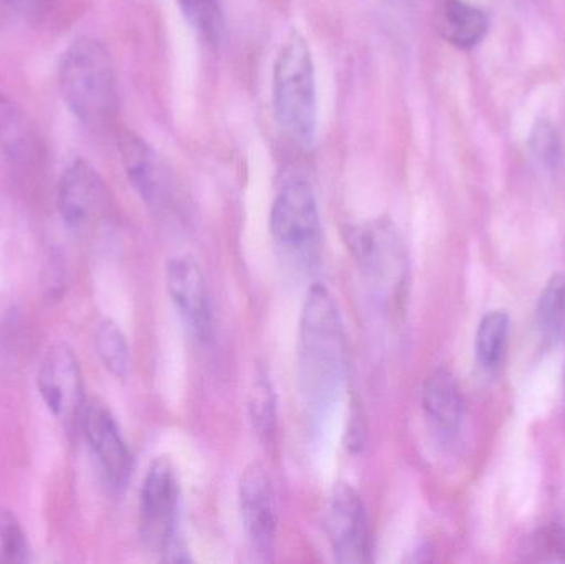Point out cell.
I'll use <instances>...</instances> for the list:
<instances>
[{"instance_id":"cell-1","label":"cell","mask_w":565,"mask_h":564,"mask_svg":"<svg viewBox=\"0 0 565 564\" xmlns=\"http://www.w3.org/2000/svg\"><path fill=\"white\" fill-rule=\"evenodd\" d=\"M58 85L70 111L88 128H105L118 115L115 65L99 40L82 36L68 46L60 62Z\"/></svg>"},{"instance_id":"cell-2","label":"cell","mask_w":565,"mask_h":564,"mask_svg":"<svg viewBox=\"0 0 565 564\" xmlns=\"http://www.w3.org/2000/svg\"><path fill=\"white\" fill-rule=\"evenodd\" d=\"M274 102L278 123L286 135L298 145L311 146L318 126L315 63L308 42L298 30H291L278 50Z\"/></svg>"},{"instance_id":"cell-3","label":"cell","mask_w":565,"mask_h":564,"mask_svg":"<svg viewBox=\"0 0 565 564\" xmlns=\"http://www.w3.org/2000/svg\"><path fill=\"white\" fill-rule=\"evenodd\" d=\"M301 357L309 376L332 380L344 364V330L338 304L326 285L315 284L301 315Z\"/></svg>"},{"instance_id":"cell-4","label":"cell","mask_w":565,"mask_h":564,"mask_svg":"<svg viewBox=\"0 0 565 564\" xmlns=\"http://www.w3.org/2000/svg\"><path fill=\"white\" fill-rule=\"evenodd\" d=\"M179 482L168 459H156L146 473L141 489L142 535L152 549L168 560L181 546L175 539L174 520L178 512Z\"/></svg>"},{"instance_id":"cell-5","label":"cell","mask_w":565,"mask_h":564,"mask_svg":"<svg viewBox=\"0 0 565 564\" xmlns=\"http://www.w3.org/2000/svg\"><path fill=\"white\" fill-rule=\"evenodd\" d=\"M270 228L278 245L289 252L312 254L321 242V219L311 184L291 181L275 199Z\"/></svg>"},{"instance_id":"cell-6","label":"cell","mask_w":565,"mask_h":564,"mask_svg":"<svg viewBox=\"0 0 565 564\" xmlns=\"http://www.w3.org/2000/svg\"><path fill=\"white\" fill-rule=\"evenodd\" d=\"M324 530L335 562L362 564L371 562L367 517L364 502L354 487L334 483L326 507Z\"/></svg>"},{"instance_id":"cell-7","label":"cell","mask_w":565,"mask_h":564,"mask_svg":"<svg viewBox=\"0 0 565 564\" xmlns=\"http://www.w3.org/2000/svg\"><path fill=\"white\" fill-rule=\"evenodd\" d=\"M348 245L362 270L385 288L401 290L405 278V257L397 231L387 219L354 225L348 231Z\"/></svg>"},{"instance_id":"cell-8","label":"cell","mask_w":565,"mask_h":564,"mask_svg":"<svg viewBox=\"0 0 565 564\" xmlns=\"http://www.w3.org/2000/svg\"><path fill=\"white\" fill-rule=\"evenodd\" d=\"M56 204L63 222L82 232L106 217L111 199L98 171L85 159H75L60 179Z\"/></svg>"},{"instance_id":"cell-9","label":"cell","mask_w":565,"mask_h":564,"mask_svg":"<svg viewBox=\"0 0 565 564\" xmlns=\"http://www.w3.org/2000/svg\"><path fill=\"white\" fill-rule=\"evenodd\" d=\"M40 396L60 423L70 424L83 413V376L75 353L66 344H53L40 361Z\"/></svg>"},{"instance_id":"cell-10","label":"cell","mask_w":565,"mask_h":564,"mask_svg":"<svg viewBox=\"0 0 565 564\" xmlns=\"http://www.w3.org/2000/svg\"><path fill=\"white\" fill-rule=\"evenodd\" d=\"M238 497L252 545L258 553H270L278 530L277 493L270 473L262 464H252L242 473Z\"/></svg>"},{"instance_id":"cell-11","label":"cell","mask_w":565,"mask_h":564,"mask_svg":"<svg viewBox=\"0 0 565 564\" xmlns=\"http://www.w3.org/2000/svg\"><path fill=\"white\" fill-rule=\"evenodd\" d=\"M166 285L185 327L194 337L207 338L211 333V304L199 262L189 254L172 257L166 267Z\"/></svg>"},{"instance_id":"cell-12","label":"cell","mask_w":565,"mask_h":564,"mask_svg":"<svg viewBox=\"0 0 565 564\" xmlns=\"http://www.w3.org/2000/svg\"><path fill=\"white\" fill-rule=\"evenodd\" d=\"M83 430L93 454L113 486L122 487L131 476L132 457L111 411L93 400L83 407Z\"/></svg>"},{"instance_id":"cell-13","label":"cell","mask_w":565,"mask_h":564,"mask_svg":"<svg viewBox=\"0 0 565 564\" xmlns=\"http://www.w3.org/2000/svg\"><path fill=\"white\" fill-rule=\"evenodd\" d=\"M119 152L129 181L142 201L151 209H164L172 198L171 174L151 146L135 132H122Z\"/></svg>"},{"instance_id":"cell-14","label":"cell","mask_w":565,"mask_h":564,"mask_svg":"<svg viewBox=\"0 0 565 564\" xmlns=\"http://www.w3.org/2000/svg\"><path fill=\"white\" fill-rule=\"evenodd\" d=\"M425 416L445 437L457 436L465 416L463 394L457 377L448 370H435L422 391Z\"/></svg>"},{"instance_id":"cell-15","label":"cell","mask_w":565,"mask_h":564,"mask_svg":"<svg viewBox=\"0 0 565 564\" xmlns=\"http://www.w3.org/2000/svg\"><path fill=\"white\" fill-rule=\"evenodd\" d=\"M437 30L455 49L471 50L487 36L488 17L480 7L467 0H440Z\"/></svg>"},{"instance_id":"cell-16","label":"cell","mask_w":565,"mask_h":564,"mask_svg":"<svg viewBox=\"0 0 565 564\" xmlns=\"http://www.w3.org/2000/svg\"><path fill=\"white\" fill-rule=\"evenodd\" d=\"M0 148L17 164L32 162L39 155V139L25 113L12 99L0 95Z\"/></svg>"},{"instance_id":"cell-17","label":"cell","mask_w":565,"mask_h":564,"mask_svg":"<svg viewBox=\"0 0 565 564\" xmlns=\"http://www.w3.org/2000/svg\"><path fill=\"white\" fill-rule=\"evenodd\" d=\"M511 320L508 311L493 310L481 318L478 324L475 351L480 366L494 373L503 366L510 344Z\"/></svg>"},{"instance_id":"cell-18","label":"cell","mask_w":565,"mask_h":564,"mask_svg":"<svg viewBox=\"0 0 565 564\" xmlns=\"http://www.w3.org/2000/svg\"><path fill=\"white\" fill-rule=\"evenodd\" d=\"M536 327L544 343L556 347L565 338V275L556 274L541 291Z\"/></svg>"},{"instance_id":"cell-19","label":"cell","mask_w":565,"mask_h":564,"mask_svg":"<svg viewBox=\"0 0 565 564\" xmlns=\"http://www.w3.org/2000/svg\"><path fill=\"white\" fill-rule=\"evenodd\" d=\"M248 414L255 434L265 446H274L277 436V396L264 370H258L248 393Z\"/></svg>"},{"instance_id":"cell-20","label":"cell","mask_w":565,"mask_h":564,"mask_svg":"<svg viewBox=\"0 0 565 564\" xmlns=\"http://www.w3.org/2000/svg\"><path fill=\"white\" fill-rule=\"evenodd\" d=\"M96 353L113 376L125 380L131 368L128 340L121 328L111 320H103L95 333Z\"/></svg>"},{"instance_id":"cell-21","label":"cell","mask_w":565,"mask_h":564,"mask_svg":"<svg viewBox=\"0 0 565 564\" xmlns=\"http://www.w3.org/2000/svg\"><path fill=\"white\" fill-rule=\"evenodd\" d=\"M189 25L212 46L224 40L225 22L221 0H175Z\"/></svg>"},{"instance_id":"cell-22","label":"cell","mask_w":565,"mask_h":564,"mask_svg":"<svg viewBox=\"0 0 565 564\" xmlns=\"http://www.w3.org/2000/svg\"><path fill=\"white\" fill-rule=\"evenodd\" d=\"M30 558L25 532L15 515L0 512V564L26 563Z\"/></svg>"},{"instance_id":"cell-23","label":"cell","mask_w":565,"mask_h":564,"mask_svg":"<svg viewBox=\"0 0 565 564\" xmlns=\"http://www.w3.org/2000/svg\"><path fill=\"white\" fill-rule=\"evenodd\" d=\"M527 146L541 168L553 169L559 162L561 148H563L561 138L557 135V129L546 119H540L533 126Z\"/></svg>"},{"instance_id":"cell-24","label":"cell","mask_w":565,"mask_h":564,"mask_svg":"<svg viewBox=\"0 0 565 564\" xmlns=\"http://www.w3.org/2000/svg\"><path fill=\"white\" fill-rule=\"evenodd\" d=\"M3 6L25 17H39L45 9L46 0H0Z\"/></svg>"},{"instance_id":"cell-25","label":"cell","mask_w":565,"mask_h":564,"mask_svg":"<svg viewBox=\"0 0 565 564\" xmlns=\"http://www.w3.org/2000/svg\"><path fill=\"white\" fill-rule=\"evenodd\" d=\"M385 3H387L392 10H395V12L408 13L414 10L417 0H385Z\"/></svg>"}]
</instances>
